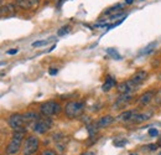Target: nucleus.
Masks as SVG:
<instances>
[{"label": "nucleus", "instance_id": "f257e3e1", "mask_svg": "<svg viewBox=\"0 0 161 155\" xmlns=\"http://www.w3.org/2000/svg\"><path fill=\"white\" fill-rule=\"evenodd\" d=\"M84 109V103L83 102H78V101H72L70 103L66 104L65 108V113L68 118H76L80 116V113Z\"/></svg>", "mask_w": 161, "mask_h": 155}, {"label": "nucleus", "instance_id": "f03ea898", "mask_svg": "<svg viewBox=\"0 0 161 155\" xmlns=\"http://www.w3.org/2000/svg\"><path fill=\"white\" fill-rule=\"evenodd\" d=\"M40 112L44 117H52L55 114H60L61 113V106L56 102H47V103H44L41 107H40Z\"/></svg>", "mask_w": 161, "mask_h": 155}, {"label": "nucleus", "instance_id": "7ed1b4c3", "mask_svg": "<svg viewBox=\"0 0 161 155\" xmlns=\"http://www.w3.org/2000/svg\"><path fill=\"white\" fill-rule=\"evenodd\" d=\"M39 149V139L34 135L29 137L22 145V155H32Z\"/></svg>", "mask_w": 161, "mask_h": 155}, {"label": "nucleus", "instance_id": "20e7f679", "mask_svg": "<svg viewBox=\"0 0 161 155\" xmlns=\"http://www.w3.org/2000/svg\"><path fill=\"white\" fill-rule=\"evenodd\" d=\"M52 127V121L48 118V117H44V118H40L39 121H36L34 123V130L39 134H44L46 133L50 128Z\"/></svg>", "mask_w": 161, "mask_h": 155}, {"label": "nucleus", "instance_id": "39448f33", "mask_svg": "<svg viewBox=\"0 0 161 155\" xmlns=\"http://www.w3.org/2000/svg\"><path fill=\"white\" fill-rule=\"evenodd\" d=\"M146 77H148V73H146L145 71H138L136 73L133 75V77H131L128 82H129V84L131 86V88L134 89V88L139 87V84H141V83L146 80Z\"/></svg>", "mask_w": 161, "mask_h": 155}, {"label": "nucleus", "instance_id": "423d86ee", "mask_svg": "<svg viewBox=\"0 0 161 155\" xmlns=\"http://www.w3.org/2000/svg\"><path fill=\"white\" fill-rule=\"evenodd\" d=\"M7 122H9V125L12 129L24 128V124H25L24 116H21V114H12V116H10V118H9Z\"/></svg>", "mask_w": 161, "mask_h": 155}, {"label": "nucleus", "instance_id": "0eeeda50", "mask_svg": "<svg viewBox=\"0 0 161 155\" xmlns=\"http://www.w3.org/2000/svg\"><path fill=\"white\" fill-rule=\"evenodd\" d=\"M20 148H21V140L20 139H16V138H11V140L7 144L5 152H6L7 155H14L20 150Z\"/></svg>", "mask_w": 161, "mask_h": 155}, {"label": "nucleus", "instance_id": "6e6552de", "mask_svg": "<svg viewBox=\"0 0 161 155\" xmlns=\"http://www.w3.org/2000/svg\"><path fill=\"white\" fill-rule=\"evenodd\" d=\"M16 5L24 10H31L39 6V0H16Z\"/></svg>", "mask_w": 161, "mask_h": 155}, {"label": "nucleus", "instance_id": "1a4fd4ad", "mask_svg": "<svg viewBox=\"0 0 161 155\" xmlns=\"http://www.w3.org/2000/svg\"><path fill=\"white\" fill-rule=\"evenodd\" d=\"M136 114H138V112H136L135 109L125 111V112H123V113L118 117V121H120V122H131L133 118H134Z\"/></svg>", "mask_w": 161, "mask_h": 155}, {"label": "nucleus", "instance_id": "9d476101", "mask_svg": "<svg viewBox=\"0 0 161 155\" xmlns=\"http://www.w3.org/2000/svg\"><path fill=\"white\" fill-rule=\"evenodd\" d=\"M154 92L153 91H149V92H145L144 94H141V97H140V99H139V104L140 106H148L151 101H153V98H154Z\"/></svg>", "mask_w": 161, "mask_h": 155}, {"label": "nucleus", "instance_id": "9b49d317", "mask_svg": "<svg viewBox=\"0 0 161 155\" xmlns=\"http://www.w3.org/2000/svg\"><path fill=\"white\" fill-rule=\"evenodd\" d=\"M130 99H131V96H130V94H120V96L117 98L115 103H114V108H120V107L125 106Z\"/></svg>", "mask_w": 161, "mask_h": 155}, {"label": "nucleus", "instance_id": "f8f14e48", "mask_svg": "<svg viewBox=\"0 0 161 155\" xmlns=\"http://www.w3.org/2000/svg\"><path fill=\"white\" fill-rule=\"evenodd\" d=\"M114 121H115V119H114L112 116H104V117H102V118L98 121L97 127H98V128H105V127H109Z\"/></svg>", "mask_w": 161, "mask_h": 155}, {"label": "nucleus", "instance_id": "ddd939ff", "mask_svg": "<svg viewBox=\"0 0 161 155\" xmlns=\"http://www.w3.org/2000/svg\"><path fill=\"white\" fill-rule=\"evenodd\" d=\"M117 89H118V92H119L120 94H129L133 88H131V86L129 84V82H122V83H119V84L117 86Z\"/></svg>", "mask_w": 161, "mask_h": 155}, {"label": "nucleus", "instance_id": "4468645a", "mask_svg": "<svg viewBox=\"0 0 161 155\" xmlns=\"http://www.w3.org/2000/svg\"><path fill=\"white\" fill-rule=\"evenodd\" d=\"M151 114H153V112H148V113L136 114V116L133 118L131 123H141V122H144V121H148V119L151 117Z\"/></svg>", "mask_w": 161, "mask_h": 155}, {"label": "nucleus", "instance_id": "2eb2a0df", "mask_svg": "<svg viewBox=\"0 0 161 155\" xmlns=\"http://www.w3.org/2000/svg\"><path fill=\"white\" fill-rule=\"evenodd\" d=\"M24 119H25V123H31V122H36L40 119L39 114L35 113V112H29V113H25L24 114Z\"/></svg>", "mask_w": 161, "mask_h": 155}, {"label": "nucleus", "instance_id": "dca6fc26", "mask_svg": "<svg viewBox=\"0 0 161 155\" xmlns=\"http://www.w3.org/2000/svg\"><path fill=\"white\" fill-rule=\"evenodd\" d=\"M115 84H117V82H115V80H114L113 77H110V76H108L102 88H103V91H104V92H107V91H109L110 88H113V87H114Z\"/></svg>", "mask_w": 161, "mask_h": 155}, {"label": "nucleus", "instance_id": "f3484780", "mask_svg": "<svg viewBox=\"0 0 161 155\" xmlns=\"http://www.w3.org/2000/svg\"><path fill=\"white\" fill-rule=\"evenodd\" d=\"M26 134V129L25 128H19V129H14L12 132V138H16V139H20L22 140Z\"/></svg>", "mask_w": 161, "mask_h": 155}, {"label": "nucleus", "instance_id": "a211bd4d", "mask_svg": "<svg viewBox=\"0 0 161 155\" xmlns=\"http://www.w3.org/2000/svg\"><path fill=\"white\" fill-rule=\"evenodd\" d=\"M155 47H156V41H154V42H151V43H149L140 53H139V56H143V55H150L154 50H155Z\"/></svg>", "mask_w": 161, "mask_h": 155}, {"label": "nucleus", "instance_id": "6ab92c4d", "mask_svg": "<svg viewBox=\"0 0 161 155\" xmlns=\"http://www.w3.org/2000/svg\"><path fill=\"white\" fill-rule=\"evenodd\" d=\"M55 40V37H50V39H46V40H40V41H35L32 42V47H41V46H46L48 45L50 42H52Z\"/></svg>", "mask_w": 161, "mask_h": 155}, {"label": "nucleus", "instance_id": "aec40b11", "mask_svg": "<svg viewBox=\"0 0 161 155\" xmlns=\"http://www.w3.org/2000/svg\"><path fill=\"white\" fill-rule=\"evenodd\" d=\"M126 143H128V140H126V139H122V138H117V139L113 140V144H114V147H117V148H123Z\"/></svg>", "mask_w": 161, "mask_h": 155}, {"label": "nucleus", "instance_id": "412c9836", "mask_svg": "<svg viewBox=\"0 0 161 155\" xmlns=\"http://www.w3.org/2000/svg\"><path fill=\"white\" fill-rule=\"evenodd\" d=\"M105 52H107L108 55H110L113 58H117V60H120V58H122V56L115 51V48H107Z\"/></svg>", "mask_w": 161, "mask_h": 155}, {"label": "nucleus", "instance_id": "4be33fe9", "mask_svg": "<svg viewBox=\"0 0 161 155\" xmlns=\"http://www.w3.org/2000/svg\"><path fill=\"white\" fill-rule=\"evenodd\" d=\"M122 9H123L122 4H117V5L112 6V7H109L108 10H105V14H112V12H115V14H117V11H119V10H122Z\"/></svg>", "mask_w": 161, "mask_h": 155}, {"label": "nucleus", "instance_id": "5701e85b", "mask_svg": "<svg viewBox=\"0 0 161 155\" xmlns=\"http://www.w3.org/2000/svg\"><path fill=\"white\" fill-rule=\"evenodd\" d=\"M70 31H71V27H70V26H63L62 29H60V30H58L57 35H58V36H63V35L68 34Z\"/></svg>", "mask_w": 161, "mask_h": 155}, {"label": "nucleus", "instance_id": "b1692460", "mask_svg": "<svg viewBox=\"0 0 161 155\" xmlns=\"http://www.w3.org/2000/svg\"><path fill=\"white\" fill-rule=\"evenodd\" d=\"M149 135L150 137H158L159 135V130L155 129V128H151V129H149Z\"/></svg>", "mask_w": 161, "mask_h": 155}, {"label": "nucleus", "instance_id": "393cba45", "mask_svg": "<svg viewBox=\"0 0 161 155\" xmlns=\"http://www.w3.org/2000/svg\"><path fill=\"white\" fill-rule=\"evenodd\" d=\"M41 155H57L56 152H53V150H51V149H46V150H44Z\"/></svg>", "mask_w": 161, "mask_h": 155}, {"label": "nucleus", "instance_id": "a878e982", "mask_svg": "<svg viewBox=\"0 0 161 155\" xmlns=\"http://www.w3.org/2000/svg\"><path fill=\"white\" fill-rule=\"evenodd\" d=\"M57 72H58V70H57V68H50V70H48V73H50L51 76L57 75Z\"/></svg>", "mask_w": 161, "mask_h": 155}, {"label": "nucleus", "instance_id": "bb28decb", "mask_svg": "<svg viewBox=\"0 0 161 155\" xmlns=\"http://www.w3.org/2000/svg\"><path fill=\"white\" fill-rule=\"evenodd\" d=\"M16 52H17V48H10V50H7V51H6V53H7V55H15Z\"/></svg>", "mask_w": 161, "mask_h": 155}, {"label": "nucleus", "instance_id": "cd10ccee", "mask_svg": "<svg viewBox=\"0 0 161 155\" xmlns=\"http://www.w3.org/2000/svg\"><path fill=\"white\" fill-rule=\"evenodd\" d=\"M155 98H156V102L158 103H161V91L159 92V96H155Z\"/></svg>", "mask_w": 161, "mask_h": 155}, {"label": "nucleus", "instance_id": "c85d7f7f", "mask_svg": "<svg viewBox=\"0 0 161 155\" xmlns=\"http://www.w3.org/2000/svg\"><path fill=\"white\" fill-rule=\"evenodd\" d=\"M156 148H158V147H156L155 144H150V147H149L150 150H154V149H156Z\"/></svg>", "mask_w": 161, "mask_h": 155}, {"label": "nucleus", "instance_id": "c756f323", "mask_svg": "<svg viewBox=\"0 0 161 155\" xmlns=\"http://www.w3.org/2000/svg\"><path fill=\"white\" fill-rule=\"evenodd\" d=\"M133 1H134V0H125V4H126V5H130V4H133Z\"/></svg>", "mask_w": 161, "mask_h": 155}, {"label": "nucleus", "instance_id": "7c9ffc66", "mask_svg": "<svg viewBox=\"0 0 161 155\" xmlns=\"http://www.w3.org/2000/svg\"><path fill=\"white\" fill-rule=\"evenodd\" d=\"M159 155H161V153H160V154H159Z\"/></svg>", "mask_w": 161, "mask_h": 155}, {"label": "nucleus", "instance_id": "2f4dec72", "mask_svg": "<svg viewBox=\"0 0 161 155\" xmlns=\"http://www.w3.org/2000/svg\"><path fill=\"white\" fill-rule=\"evenodd\" d=\"M61 1H63V0H61Z\"/></svg>", "mask_w": 161, "mask_h": 155}, {"label": "nucleus", "instance_id": "473e14b6", "mask_svg": "<svg viewBox=\"0 0 161 155\" xmlns=\"http://www.w3.org/2000/svg\"><path fill=\"white\" fill-rule=\"evenodd\" d=\"M130 155H133V154H130Z\"/></svg>", "mask_w": 161, "mask_h": 155}]
</instances>
